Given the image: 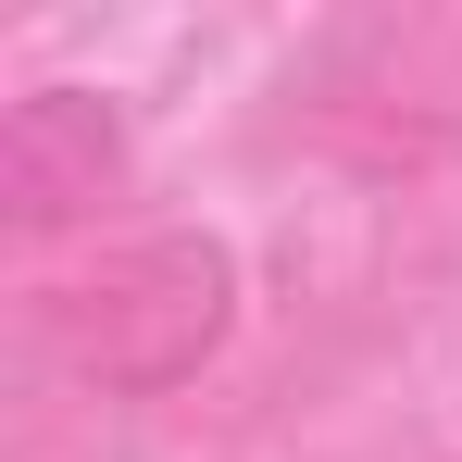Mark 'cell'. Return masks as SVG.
<instances>
[{
  "label": "cell",
  "mask_w": 462,
  "mask_h": 462,
  "mask_svg": "<svg viewBox=\"0 0 462 462\" xmlns=\"http://www.w3.org/2000/svg\"><path fill=\"white\" fill-rule=\"evenodd\" d=\"M237 325V250L200 226H151L125 250H100L88 275L38 288V350L100 400H162L188 387Z\"/></svg>",
  "instance_id": "6da1fadb"
},
{
  "label": "cell",
  "mask_w": 462,
  "mask_h": 462,
  "mask_svg": "<svg viewBox=\"0 0 462 462\" xmlns=\"http://www.w3.org/2000/svg\"><path fill=\"white\" fill-rule=\"evenodd\" d=\"M125 188V113L100 88H25L0 113V213L13 226H76Z\"/></svg>",
  "instance_id": "7a4b0ae2"
}]
</instances>
